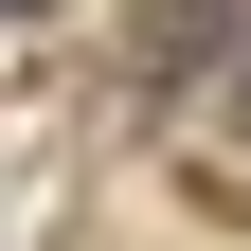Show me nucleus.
Instances as JSON below:
<instances>
[{
	"label": "nucleus",
	"instance_id": "obj_2",
	"mask_svg": "<svg viewBox=\"0 0 251 251\" xmlns=\"http://www.w3.org/2000/svg\"><path fill=\"white\" fill-rule=\"evenodd\" d=\"M233 126H251V72H233Z\"/></svg>",
	"mask_w": 251,
	"mask_h": 251
},
{
	"label": "nucleus",
	"instance_id": "obj_1",
	"mask_svg": "<svg viewBox=\"0 0 251 251\" xmlns=\"http://www.w3.org/2000/svg\"><path fill=\"white\" fill-rule=\"evenodd\" d=\"M233 36H251V0H144V18H126V72H144V108H162V90H198Z\"/></svg>",
	"mask_w": 251,
	"mask_h": 251
}]
</instances>
